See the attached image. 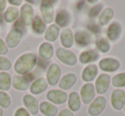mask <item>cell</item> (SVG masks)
Instances as JSON below:
<instances>
[{"mask_svg": "<svg viewBox=\"0 0 125 116\" xmlns=\"http://www.w3.org/2000/svg\"><path fill=\"white\" fill-rule=\"evenodd\" d=\"M47 88V81L44 78H40L35 80L30 86V91L34 95L41 94Z\"/></svg>", "mask_w": 125, "mask_h": 116, "instance_id": "17", "label": "cell"}, {"mask_svg": "<svg viewBox=\"0 0 125 116\" xmlns=\"http://www.w3.org/2000/svg\"><path fill=\"white\" fill-rule=\"evenodd\" d=\"M6 4H7L6 1H4V0H0V13L4 10V9L6 8Z\"/></svg>", "mask_w": 125, "mask_h": 116, "instance_id": "39", "label": "cell"}, {"mask_svg": "<svg viewBox=\"0 0 125 116\" xmlns=\"http://www.w3.org/2000/svg\"><path fill=\"white\" fill-rule=\"evenodd\" d=\"M40 12H41L43 21L45 23L50 24L53 21L54 9L53 6L51 4L50 2H48V1H43L42 2V4L40 6Z\"/></svg>", "mask_w": 125, "mask_h": 116, "instance_id": "11", "label": "cell"}, {"mask_svg": "<svg viewBox=\"0 0 125 116\" xmlns=\"http://www.w3.org/2000/svg\"><path fill=\"white\" fill-rule=\"evenodd\" d=\"M0 116H3V110L1 107H0Z\"/></svg>", "mask_w": 125, "mask_h": 116, "instance_id": "41", "label": "cell"}, {"mask_svg": "<svg viewBox=\"0 0 125 116\" xmlns=\"http://www.w3.org/2000/svg\"><path fill=\"white\" fill-rule=\"evenodd\" d=\"M56 55L62 62L69 66H74L77 62V57L72 51L66 50L64 48H58L56 51Z\"/></svg>", "mask_w": 125, "mask_h": 116, "instance_id": "2", "label": "cell"}, {"mask_svg": "<svg viewBox=\"0 0 125 116\" xmlns=\"http://www.w3.org/2000/svg\"><path fill=\"white\" fill-rule=\"evenodd\" d=\"M57 116H73V114L69 109H62Z\"/></svg>", "mask_w": 125, "mask_h": 116, "instance_id": "38", "label": "cell"}, {"mask_svg": "<svg viewBox=\"0 0 125 116\" xmlns=\"http://www.w3.org/2000/svg\"><path fill=\"white\" fill-rule=\"evenodd\" d=\"M15 116H30V114L24 107H19L15 113Z\"/></svg>", "mask_w": 125, "mask_h": 116, "instance_id": "36", "label": "cell"}, {"mask_svg": "<svg viewBox=\"0 0 125 116\" xmlns=\"http://www.w3.org/2000/svg\"><path fill=\"white\" fill-rule=\"evenodd\" d=\"M96 45H97V48L103 53H106L111 49V45H110V43L108 42V40L103 38H99L96 41Z\"/></svg>", "mask_w": 125, "mask_h": 116, "instance_id": "32", "label": "cell"}, {"mask_svg": "<svg viewBox=\"0 0 125 116\" xmlns=\"http://www.w3.org/2000/svg\"><path fill=\"white\" fill-rule=\"evenodd\" d=\"M10 97L7 93L4 91H0V106L4 108H7L10 105Z\"/></svg>", "mask_w": 125, "mask_h": 116, "instance_id": "33", "label": "cell"}, {"mask_svg": "<svg viewBox=\"0 0 125 116\" xmlns=\"http://www.w3.org/2000/svg\"><path fill=\"white\" fill-rule=\"evenodd\" d=\"M8 53V47L6 46L5 43L0 38V55H6Z\"/></svg>", "mask_w": 125, "mask_h": 116, "instance_id": "37", "label": "cell"}, {"mask_svg": "<svg viewBox=\"0 0 125 116\" xmlns=\"http://www.w3.org/2000/svg\"><path fill=\"white\" fill-rule=\"evenodd\" d=\"M20 14H21V19L23 24L25 26H29L33 19V16H34V11H33L32 6H30L28 4H23L20 10Z\"/></svg>", "mask_w": 125, "mask_h": 116, "instance_id": "12", "label": "cell"}, {"mask_svg": "<svg viewBox=\"0 0 125 116\" xmlns=\"http://www.w3.org/2000/svg\"><path fill=\"white\" fill-rule=\"evenodd\" d=\"M70 15L65 9H61L57 13L56 16V23L60 27H67L70 23Z\"/></svg>", "mask_w": 125, "mask_h": 116, "instance_id": "21", "label": "cell"}, {"mask_svg": "<svg viewBox=\"0 0 125 116\" xmlns=\"http://www.w3.org/2000/svg\"><path fill=\"white\" fill-rule=\"evenodd\" d=\"M103 9V5L102 4H98V5L94 6V8H92V9L89 12V16L90 17H95L98 15L100 13L101 9Z\"/></svg>", "mask_w": 125, "mask_h": 116, "instance_id": "35", "label": "cell"}, {"mask_svg": "<svg viewBox=\"0 0 125 116\" xmlns=\"http://www.w3.org/2000/svg\"><path fill=\"white\" fill-rule=\"evenodd\" d=\"M9 3L11 4H14V5L18 6V5H20V4H22V1H21V0H18V1H14V0L12 1V0H10Z\"/></svg>", "mask_w": 125, "mask_h": 116, "instance_id": "40", "label": "cell"}, {"mask_svg": "<svg viewBox=\"0 0 125 116\" xmlns=\"http://www.w3.org/2000/svg\"><path fill=\"white\" fill-rule=\"evenodd\" d=\"M99 55L95 50H87V51L82 52L80 55L79 60L82 63H89L92 62H95L97 59H99Z\"/></svg>", "mask_w": 125, "mask_h": 116, "instance_id": "25", "label": "cell"}, {"mask_svg": "<svg viewBox=\"0 0 125 116\" xmlns=\"http://www.w3.org/2000/svg\"><path fill=\"white\" fill-rule=\"evenodd\" d=\"M111 82V77L106 73L99 75L95 82V90L99 94H104L108 90Z\"/></svg>", "mask_w": 125, "mask_h": 116, "instance_id": "9", "label": "cell"}, {"mask_svg": "<svg viewBox=\"0 0 125 116\" xmlns=\"http://www.w3.org/2000/svg\"><path fill=\"white\" fill-rule=\"evenodd\" d=\"M18 16H19V10L13 6L8 7L4 12V20L8 23H11L15 21L18 18Z\"/></svg>", "mask_w": 125, "mask_h": 116, "instance_id": "27", "label": "cell"}, {"mask_svg": "<svg viewBox=\"0 0 125 116\" xmlns=\"http://www.w3.org/2000/svg\"><path fill=\"white\" fill-rule=\"evenodd\" d=\"M122 31H123V28H122V26L119 23H111L107 29V38L111 41L116 42L120 38V36H121Z\"/></svg>", "mask_w": 125, "mask_h": 116, "instance_id": "14", "label": "cell"}, {"mask_svg": "<svg viewBox=\"0 0 125 116\" xmlns=\"http://www.w3.org/2000/svg\"><path fill=\"white\" fill-rule=\"evenodd\" d=\"M23 104L28 109V111L32 114H36L39 112V103L37 102L36 98L31 95H25L23 97Z\"/></svg>", "mask_w": 125, "mask_h": 116, "instance_id": "13", "label": "cell"}, {"mask_svg": "<svg viewBox=\"0 0 125 116\" xmlns=\"http://www.w3.org/2000/svg\"><path fill=\"white\" fill-rule=\"evenodd\" d=\"M37 57L33 53H25L16 60L14 69L19 74H27L35 67Z\"/></svg>", "mask_w": 125, "mask_h": 116, "instance_id": "1", "label": "cell"}, {"mask_svg": "<svg viewBox=\"0 0 125 116\" xmlns=\"http://www.w3.org/2000/svg\"><path fill=\"white\" fill-rule=\"evenodd\" d=\"M11 68V63L10 60L6 57L0 56V70L2 71H8Z\"/></svg>", "mask_w": 125, "mask_h": 116, "instance_id": "34", "label": "cell"}, {"mask_svg": "<svg viewBox=\"0 0 125 116\" xmlns=\"http://www.w3.org/2000/svg\"><path fill=\"white\" fill-rule=\"evenodd\" d=\"M106 106V100L104 97H98L91 102L88 107V114L92 116H97L104 111Z\"/></svg>", "mask_w": 125, "mask_h": 116, "instance_id": "4", "label": "cell"}, {"mask_svg": "<svg viewBox=\"0 0 125 116\" xmlns=\"http://www.w3.org/2000/svg\"><path fill=\"white\" fill-rule=\"evenodd\" d=\"M76 76L74 73H67L61 79L60 82H59V87H60L62 90H69L71 87L74 86L75 83H76Z\"/></svg>", "mask_w": 125, "mask_h": 116, "instance_id": "15", "label": "cell"}, {"mask_svg": "<svg viewBox=\"0 0 125 116\" xmlns=\"http://www.w3.org/2000/svg\"><path fill=\"white\" fill-rule=\"evenodd\" d=\"M95 97V88L93 84H85L81 89V98L84 104H89L94 101Z\"/></svg>", "mask_w": 125, "mask_h": 116, "instance_id": "5", "label": "cell"}, {"mask_svg": "<svg viewBox=\"0 0 125 116\" xmlns=\"http://www.w3.org/2000/svg\"><path fill=\"white\" fill-rule=\"evenodd\" d=\"M111 83H112V85L114 87H117V88L124 87L125 86V73L116 74L112 78Z\"/></svg>", "mask_w": 125, "mask_h": 116, "instance_id": "31", "label": "cell"}, {"mask_svg": "<svg viewBox=\"0 0 125 116\" xmlns=\"http://www.w3.org/2000/svg\"><path fill=\"white\" fill-rule=\"evenodd\" d=\"M59 27L57 25H51L48 27L45 33V38L49 42H54L57 40L59 35Z\"/></svg>", "mask_w": 125, "mask_h": 116, "instance_id": "26", "label": "cell"}, {"mask_svg": "<svg viewBox=\"0 0 125 116\" xmlns=\"http://www.w3.org/2000/svg\"><path fill=\"white\" fill-rule=\"evenodd\" d=\"M53 46L47 42L42 43L39 48V55L43 60H50L53 55Z\"/></svg>", "mask_w": 125, "mask_h": 116, "instance_id": "20", "label": "cell"}, {"mask_svg": "<svg viewBox=\"0 0 125 116\" xmlns=\"http://www.w3.org/2000/svg\"><path fill=\"white\" fill-rule=\"evenodd\" d=\"M75 40L79 46H87L91 43V35L87 32H77L75 35Z\"/></svg>", "mask_w": 125, "mask_h": 116, "instance_id": "24", "label": "cell"}, {"mask_svg": "<svg viewBox=\"0 0 125 116\" xmlns=\"http://www.w3.org/2000/svg\"><path fill=\"white\" fill-rule=\"evenodd\" d=\"M21 37H22V33L21 30L17 29V28H13L9 32V33L6 36V46L10 49L16 47L21 41Z\"/></svg>", "mask_w": 125, "mask_h": 116, "instance_id": "6", "label": "cell"}, {"mask_svg": "<svg viewBox=\"0 0 125 116\" xmlns=\"http://www.w3.org/2000/svg\"><path fill=\"white\" fill-rule=\"evenodd\" d=\"M60 76L61 68H59L58 65L55 64V63L51 65L46 73V80L48 84H50L51 85H57L58 80H60Z\"/></svg>", "mask_w": 125, "mask_h": 116, "instance_id": "7", "label": "cell"}, {"mask_svg": "<svg viewBox=\"0 0 125 116\" xmlns=\"http://www.w3.org/2000/svg\"><path fill=\"white\" fill-rule=\"evenodd\" d=\"M11 86V77L8 73H0V90H8Z\"/></svg>", "mask_w": 125, "mask_h": 116, "instance_id": "29", "label": "cell"}, {"mask_svg": "<svg viewBox=\"0 0 125 116\" xmlns=\"http://www.w3.org/2000/svg\"><path fill=\"white\" fill-rule=\"evenodd\" d=\"M124 112H125V106H124Z\"/></svg>", "mask_w": 125, "mask_h": 116, "instance_id": "42", "label": "cell"}, {"mask_svg": "<svg viewBox=\"0 0 125 116\" xmlns=\"http://www.w3.org/2000/svg\"><path fill=\"white\" fill-rule=\"evenodd\" d=\"M111 104L116 110H121L125 106V92L123 90L116 89L111 96Z\"/></svg>", "mask_w": 125, "mask_h": 116, "instance_id": "3", "label": "cell"}, {"mask_svg": "<svg viewBox=\"0 0 125 116\" xmlns=\"http://www.w3.org/2000/svg\"><path fill=\"white\" fill-rule=\"evenodd\" d=\"M12 85L16 90H27L29 88V80L26 77L16 75L11 80Z\"/></svg>", "mask_w": 125, "mask_h": 116, "instance_id": "16", "label": "cell"}, {"mask_svg": "<svg viewBox=\"0 0 125 116\" xmlns=\"http://www.w3.org/2000/svg\"><path fill=\"white\" fill-rule=\"evenodd\" d=\"M60 40L61 44L63 45L64 48H71L74 44L73 33L71 30L69 28L62 30L60 34Z\"/></svg>", "mask_w": 125, "mask_h": 116, "instance_id": "18", "label": "cell"}, {"mask_svg": "<svg viewBox=\"0 0 125 116\" xmlns=\"http://www.w3.org/2000/svg\"><path fill=\"white\" fill-rule=\"evenodd\" d=\"M99 67L102 71L111 73L116 71L120 68V62L114 58H104L99 62Z\"/></svg>", "mask_w": 125, "mask_h": 116, "instance_id": "8", "label": "cell"}, {"mask_svg": "<svg viewBox=\"0 0 125 116\" xmlns=\"http://www.w3.org/2000/svg\"><path fill=\"white\" fill-rule=\"evenodd\" d=\"M32 28H33V31L35 33H37V34H42L45 30V24L40 16H36L33 20Z\"/></svg>", "mask_w": 125, "mask_h": 116, "instance_id": "28", "label": "cell"}, {"mask_svg": "<svg viewBox=\"0 0 125 116\" xmlns=\"http://www.w3.org/2000/svg\"><path fill=\"white\" fill-rule=\"evenodd\" d=\"M40 110L45 116H56L57 114V107L48 102H41L39 106Z\"/></svg>", "mask_w": 125, "mask_h": 116, "instance_id": "23", "label": "cell"}, {"mask_svg": "<svg viewBox=\"0 0 125 116\" xmlns=\"http://www.w3.org/2000/svg\"><path fill=\"white\" fill-rule=\"evenodd\" d=\"M68 106L73 112H77L81 108V98L77 92L73 91L70 94L68 99Z\"/></svg>", "mask_w": 125, "mask_h": 116, "instance_id": "22", "label": "cell"}, {"mask_svg": "<svg viewBox=\"0 0 125 116\" xmlns=\"http://www.w3.org/2000/svg\"><path fill=\"white\" fill-rule=\"evenodd\" d=\"M46 98L55 104H62L67 101L68 95L61 90H52L46 94Z\"/></svg>", "mask_w": 125, "mask_h": 116, "instance_id": "10", "label": "cell"}, {"mask_svg": "<svg viewBox=\"0 0 125 116\" xmlns=\"http://www.w3.org/2000/svg\"><path fill=\"white\" fill-rule=\"evenodd\" d=\"M98 74V68L96 65H89V66L86 67L83 69L82 73V78L84 81L89 82L93 81L94 79L96 78Z\"/></svg>", "mask_w": 125, "mask_h": 116, "instance_id": "19", "label": "cell"}, {"mask_svg": "<svg viewBox=\"0 0 125 116\" xmlns=\"http://www.w3.org/2000/svg\"><path fill=\"white\" fill-rule=\"evenodd\" d=\"M113 16H114V12H113V9L111 8H106L104 10L102 11V13L99 16V22L100 25H106L109 23V21L112 19Z\"/></svg>", "mask_w": 125, "mask_h": 116, "instance_id": "30", "label": "cell"}]
</instances>
